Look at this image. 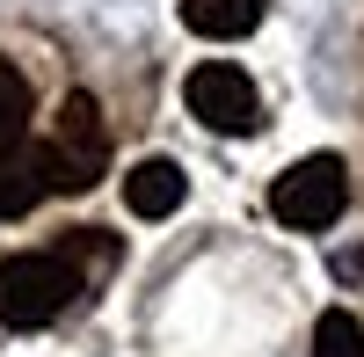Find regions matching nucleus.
<instances>
[{"label":"nucleus","instance_id":"nucleus-6","mask_svg":"<svg viewBox=\"0 0 364 357\" xmlns=\"http://www.w3.org/2000/svg\"><path fill=\"white\" fill-rule=\"evenodd\" d=\"M182 197H190V183H182L175 161H139V168L124 175V204H132L139 219H168V212H182Z\"/></svg>","mask_w":364,"mask_h":357},{"label":"nucleus","instance_id":"nucleus-1","mask_svg":"<svg viewBox=\"0 0 364 357\" xmlns=\"http://www.w3.org/2000/svg\"><path fill=\"white\" fill-rule=\"evenodd\" d=\"M73 299H87V284H80V270L58 248L0 262V329H44V321H58Z\"/></svg>","mask_w":364,"mask_h":357},{"label":"nucleus","instance_id":"nucleus-5","mask_svg":"<svg viewBox=\"0 0 364 357\" xmlns=\"http://www.w3.org/2000/svg\"><path fill=\"white\" fill-rule=\"evenodd\" d=\"M51 197V175L37 146H0V219H22Z\"/></svg>","mask_w":364,"mask_h":357},{"label":"nucleus","instance_id":"nucleus-8","mask_svg":"<svg viewBox=\"0 0 364 357\" xmlns=\"http://www.w3.org/2000/svg\"><path fill=\"white\" fill-rule=\"evenodd\" d=\"M58 255H66L73 270H80V284H87V292H95V284L117 270V241H109L102 226H73L66 241H58Z\"/></svg>","mask_w":364,"mask_h":357},{"label":"nucleus","instance_id":"nucleus-10","mask_svg":"<svg viewBox=\"0 0 364 357\" xmlns=\"http://www.w3.org/2000/svg\"><path fill=\"white\" fill-rule=\"evenodd\" d=\"M22 132H29V80L0 58V146H22Z\"/></svg>","mask_w":364,"mask_h":357},{"label":"nucleus","instance_id":"nucleus-4","mask_svg":"<svg viewBox=\"0 0 364 357\" xmlns=\"http://www.w3.org/2000/svg\"><path fill=\"white\" fill-rule=\"evenodd\" d=\"M182 102H190V117L204 132H219V139H248L262 132V95H255V80L226 66V58H211V66H197L190 80H182Z\"/></svg>","mask_w":364,"mask_h":357},{"label":"nucleus","instance_id":"nucleus-7","mask_svg":"<svg viewBox=\"0 0 364 357\" xmlns=\"http://www.w3.org/2000/svg\"><path fill=\"white\" fill-rule=\"evenodd\" d=\"M182 22L197 37H211V44H233V37H248L262 22V0H182Z\"/></svg>","mask_w":364,"mask_h":357},{"label":"nucleus","instance_id":"nucleus-2","mask_svg":"<svg viewBox=\"0 0 364 357\" xmlns=\"http://www.w3.org/2000/svg\"><path fill=\"white\" fill-rule=\"evenodd\" d=\"M44 175H51V190H66V197H80V190H95L102 183V168H109V124H102V110H95V95H73L58 102V117H51V132H44Z\"/></svg>","mask_w":364,"mask_h":357},{"label":"nucleus","instance_id":"nucleus-3","mask_svg":"<svg viewBox=\"0 0 364 357\" xmlns=\"http://www.w3.org/2000/svg\"><path fill=\"white\" fill-rule=\"evenodd\" d=\"M343 204H350V168H343L336 154H306V161H291V168L277 175V190H269V212H277L284 226H299V233L336 226Z\"/></svg>","mask_w":364,"mask_h":357},{"label":"nucleus","instance_id":"nucleus-9","mask_svg":"<svg viewBox=\"0 0 364 357\" xmlns=\"http://www.w3.org/2000/svg\"><path fill=\"white\" fill-rule=\"evenodd\" d=\"M314 357H364V329H357V314L328 307V314L314 321Z\"/></svg>","mask_w":364,"mask_h":357}]
</instances>
